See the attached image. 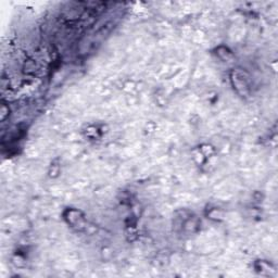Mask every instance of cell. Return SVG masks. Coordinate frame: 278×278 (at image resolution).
<instances>
[{
  "label": "cell",
  "mask_w": 278,
  "mask_h": 278,
  "mask_svg": "<svg viewBox=\"0 0 278 278\" xmlns=\"http://www.w3.org/2000/svg\"><path fill=\"white\" fill-rule=\"evenodd\" d=\"M230 79L232 86L237 90V93L241 96H247L249 93V76L245 71L241 69H236L231 72Z\"/></svg>",
  "instance_id": "obj_1"
},
{
  "label": "cell",
  "mask_w": 278,
  "mask_h": 278,
  "mask_svg": "<svg viewBox=\"0 0 278 278\" xmlns=\"http://www.w3.org/2000/svg\"><path fill=\"white\" fill-rule=\"evenodd\" d=\"M65 220L67 221V223L71 224L72 226H77V225H82V222L84 221V217L81 211L71 209L66 211Z\"/></svg>",
  "instance_id": "obj_2"
}]
</instances>
